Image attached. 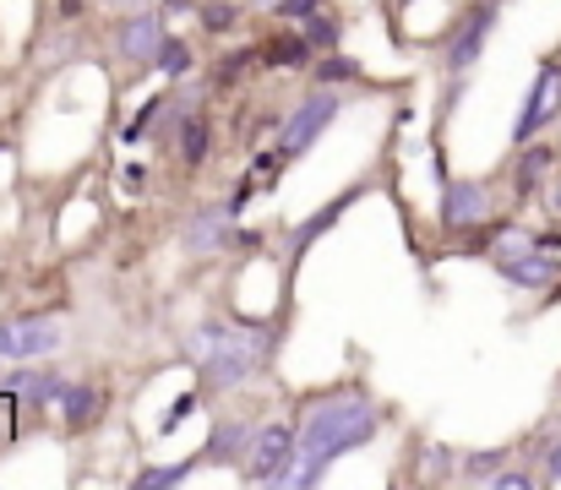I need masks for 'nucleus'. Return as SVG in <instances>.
Here are the masks:
<instances>
[{"label":"nucleus","mask_w":561,"mask_h":490,"mask_svg":"<svg viewBox=\"0 0 561 490\" xmlns=\"http://www.w3.org/2000/svg\"><path fill=\"white\" fill-rule=\"evenodd\" d=\"M381 431H387V409L371 398L366 381H344V387L317 392V398L300 409V464H295V475L284 480V490L322 486L328 469H333L344 453L371 447Z\"/></svg>","instance_id":"obj_1"},{"label":"nucleus","mask_w":561,"mask_h":490,"mask_svg":"<svg viewBox=\"0 0 561 490\" xmlns=\"http://www.w3.org/2000/svg\"><path fill=\"white\" fill-rule=\"evenodd\" d=\"M186 360L202 371L207 392H240L251 387L267 360L278 354V327H229V322H202L181 338Z\"/></svg>","instance_id":"obj_2"},{"label":"nucleus","mask_w":561,"mask_h":490,"mask_svg":"<svg viewBox=\"0 0 561 490\" xmlns=\"http://www.w3.org/2000/svg\"><path fill=\"white\" fill-rule=\"evenodd\" d=\"M344 115V88H328V82H317L311 93H300V104L278 121V132H273V148L284 153V163L306 159L328 132H333V121Z\"/></svg>","instance_id":"obj_3"},{"label":"nucleus","mask_w":561,"mask_h":490,"mask_svg":"<svg viewBox=\"0 0 561 490\" xmlns=\"http://www.w3.org/2000/svg\"><path fill=\"white\" fill-rule=\"evenodd\" d=\"M496 16H502L496 0H474V5L436 38V66H442V77H469V71L480 66V55H485V44H491V33H496Z\"/></svg>","instance_id":"obj_4"},{"label":"nucleus","mask_w":561,"mask_h":490,"mask_svg":"<svg viewBox=\"0 0 561 490\" xmlns=\"http://www.w3.org/2000/svg\"><path fill=\"white\" fill-rule=\"evenodd\" d=\"M295 464H300V420L295 425L289 420H273V425L256 431V447L240 464V480L245 486H262V490H284V480L295 475Z\"/></svg>","instance_id":"obj_5"},{"label":"nucleus","mask_w":561,"mask_h":490,"mask_svg":"<svg viewBox=\"0 0 561 490\" xmlns=\"http://www.w3.org/2000/svg\"><path fill=\"white\" fill-rule=\"evenodd\" d=\"M496 213H502V196H496L491 180H453V174L442 180L436 224H442L447 235H474V229L496 224Z\"/></svg>","instance_id":"obj_6"},{"label":"nucleus","mask_w":561,"mask_h":490,"mask_svg":"<svg viewBox=\"0 0 561 490\" xmlns=\"http://www.w3.org/2000/svg\"><path fill=\"white\" fill-rule=\"evenodd\" d=\"M60 343H66L60 317L27 311V317L0 322V360H11V365H22V360H49V354H60Z\"/></svg>","instance_id":"obj_7"},{"label":"nucleus","mask_w":561,"mask_h":490,"mask_svg":"<svg viewBox=\"0 0 561 490\" xmlns=\"http://www.w3.org/2000/svg\"><path fill=\"white\" fill-rule=\"evenodd\" d=\"M557 115H561V60H546V66L535 71L529 93H524V110H518V121H513V143H518V148L535 143L546 126H557Z\"/></svg>","instance_id":"obj_8"},{"label":"nucleus","mask_w":561,"mask_h":490,"mask_svg":"<svg viewBox=\"0 0 561 490\" xmlns=\"http://www.w3.org/2000/svg\"><path fill=\"white\" fill-rule=\"evenodd\" d=\"M164 38H170L164 11H126V16L115 22V55H121L131 71H153Z\"/></svg>","instance_id":"obj_9"},{"label":"nucleus","mask_w":561,"mask_h":490,"mask_svg":"<svg viewBox=\"0 0 561 490\" xmlns=\"http://www.w3.org/2000/svg\"><path fill=\"white\" fill-rule=\"evenodd\" d=\"M234 213H229V202L218 196V202H202L196 213H186V224H181V251L186 257H213V251H229L234 246Z\"/></svg>","instance_id":"obj_10"},{"label":"nucleus","mask_w":561,"mask_h":490,"mask_svg":"<svg viewBox=\"0 0 561 490\" xmlns=\"http://www.w3.org/2000/svg\"><path fill=\"white\" fill-rule=\"evenodd\" d=\"M71 387V376L66 371H49V365H22V371H5V381H0V398H11L16 409H27V414H44V409H55L60 403V392Z\"/></svg>","instance_id":"obj_11"},{"label":"nucleus","mask_w":561,"mask_h":490,"mask_svg":"<svg viewBox=\"0 0 561 490\" xmlns=\"http://www.w3.org/2000/svg\"><path fill=\"white\" fill-rule=\"evenodd\" d=\"M256 431L262 420H245V414H224L207 425V442H202V464H218V469H240L256 447Z\"/></svg>","instance_id":"obj_12"},{"label":"nucleus","mask_w":561,"mask_h":490,"mask_svg":"<svg viewBox=\"0 0 561 490\" xmlns=\"http://www.w3.org/2000/svg\"><path fill=\"white\" fill-rule=\"evenodd\" d=\"M496 273H502L513 289H551V284H561V257L546 251V246H529V251L496 262Z\"/></svg>","instance_id":"obj_13"},{"label":"nucleus","mask_w":561,"mask_h":490,"mask_svg":"<svg viewBox=\"0 0 561 490\" xmlns=\"http://www.w3.org/2000/svg\"><path fill=\"white\" fill-rule=\"evenodd\" d=\"M175 153L186 169H202L207 153H213V126H207V115L196 110V104H181L175 99Z\"/></svg>","instance_id":"obj_14"},{"label":"nucleus","mask_w":561,"mask_h":490,"mask_svg":"<svg viewBox=\"0 0 561 490\" xmlns=\"http://www.w3.org/2000/svg\"><path fill=\"white\" fill-rule=\"evenodd\" d=\"M55 409H60L66 431H88V425H99V414H104V387H99V381H71Z\"/></svg>","instance_id":"obj_15"},{"label":"nucleus","mask_w":561,"mask_h":490,"mask_svg":"<svg viewBox=\"0 0 561 490\" xmlns=\"http://www.w3.org/2000/svg\"><path fill=\"white\" fill-rule=\"evenodd\" d=\"M551 169H557V153H551L546 143H524L518 159H513V191H518V202H529V196L546 185Z\"/></svg>","instance_id":"obj_16"},{"label":"nucleus","mask_w":561,"mask_h":490,"mask_svg":"<svg viewBox=\"0 0 561 490\" xmlns=\"http://www.w3.org/2000/svg\"><path fill=\"white\" fill-rule=\"evenodd\" d=\"M355 196H360V191H344V196H333L322 213L300 218V224H295V235H289V257H306V251H311V246H317V240H322V235H328V229H333V224L350 213V202H355Z\"/></svg>","instance_id":"obj_17"},{"label":"nucleus","mask_w":561,"mask_h":490,"mask_svg":"<svg viewBox=\"0 0 561 490\" xmlns=\"http://www.w3.org/2000/svg\"><path fill=\"white\" fill-rule=\"evenodd\" d=\"M262 60H267L273 71H306L317 55H311V44H306L300 27H284V33H273V38L262 44Z\"/></svg>","instance_id":"obj_18"},{"label":"nucleus","mask_w":561,"mask_h":490,"mask_svg":"<svg viewBox=\"0 0 561 490\" xmlns=\"http://www.w3.org/2000/svg\"><path fill=\"white\" fill-rule=\"evenodd\" d=\"M300 33H306V44H311V55H333L339 44H344V22L322 5V11H311V16H300L295 22Z\"/></svg>","instance_id":"obj_19"},{"label":"nucleus","mask_w":561,"mask_h":490,"mask_svg":"<svg viewBox=\"0 0 561 490\" xmlns=\"http://www.w3.org/2000/svg\"><path fill=\"white\" fill-rule=\"evenodd\" d=\"M480 246H485V257H491V262H507V257H518V251L540 246V235H529V229H518V224H491V235H485Z\"/></svg>","instance_id":"obj_20"},{"label":"nucleus","mask_w":561,"mask_h":490,"mask_svg":"<svg viewBox=\"0 0 561 490\" xmlns=\"http://www.w3.org/2000/svg\"><path fill=\"white\" fill-rule=\"evenodd\" d=\"M196 464H202V453H196V458H181V464H153V469H137L131 490H170V486H186L191 475H196Z\"/></svg>","instance_id":"obj_21"},{"label":"nucleus","mask_w":561,"mask_h":490,"mask_svg":"<svg viewBox=\"0 0 561 490\" xmlns=\"http://www.w3.org/2000/svg\"><path fill=\"white\" fill-rule=\"evenodd\" d=\"M420 480L425 486H447V480H458V469H463V458L453 453V447H442V442H425V453H420Z\"/></svg>","instance_id":"obj_22"},{"label":"nucleus","mask_w":561,"mask_h":490,"mask_svg":"<svg viewBox=\"0 0 561 490\" xmlns=\"http://www.w3.org/2000/svg\"><path fill=\"white\" fill-rule=\"evenodd\" d=\"M153 71L159 77H170V82H186L191 71H196V49H191L186 38H164V49H159V60H153Z\"/></svg>","instance_id":"obj_23"},{"label":"nucleus","mask_w":561,"mask_h":490,"mask_svg":"<svg viewBox=\"0 0 561 490\" xmlns=\"http://www.w3.org/2000/svg\"><path fill=\"white\" fill-rule=\"evenodd\" d=\"M240 11H251V5H245V0H202V5H196V16H202V27H207L213 38L234 33V27H240Z\"/></svg>","instance_id":"obj_24"},{"label":"nucleus","mask_w":561,"mask_h":490,"mask_svg":"<svg viewBox=\"0 0 561 490\" xmlns=\"http://www.w3.org/2000/svg\"><path fill=\"white\" fill-rule=\"evenodd\" d=\"M502 464H507V447H496V453H469L463 469H458V480H463V486H491V480L502 475Z\"/></svg>","instance_id":"obj_25"},{"label":"nucleus","mask_w":561,"mask_h":490,"mask_svg":"<svg viewBox=\"0 0 561 490\" xmlns=\"http://www.w3.org/2000/svg\"><path fill=\"white\" fill-rule=\"evenodd\" d=\"M317 82H328V88H350V82H360V66L350 60V55H317Z\"/></svg>","instance_id":"obj_26"},{"label":"nucleus","mask_w":561,"mask_h":490,"mask_svg":"<svg viewBox=\"0 0 561 490\" xmlns=\"http://www.w3.org/2000/svg\"><path fill=\"white\" fill-rule=\"evenodd\" d=\"M170 104H175V99H148V104H142V110H137V115L126 121V132H121V143H126V148H137V143H142V137H148V132L159 126V115H164Z\"/></svg>","instance_id":"obj_27"},{"label":"nucleus","mask_w":561,"mask_h":490,"mask_svg":"<svg viewBox=\"0 0 561 490\" xmlns=\"http://www.w3.org/2000/svg\"><path fill=\"white\" fill-rule=\"evenodd\" d=\"M196 403H202V392H196V387H186V392H181V398L164 409V420H159V436H175L191 414H196Z\"/></svg>","instance_id":"obj_28"},{"label":"nucleus","mask_w":561,"mask_h":490,"mask_svg":"<svg viewBox=\"0 0 561 490\" xmlns=\"http://www.w3.org/2000/svg\"><path fill=\"white\" fill-rule=\"evenodd\" d=\"M256 60V49H234V55H224L218 66H213V88H229V82H240V71Z\"/></svg>","instance_id":"obj_29"},{"label":"nucleus","mask_w":561,"mask_h":490,"mask_svg":"<svg viewBox=\"0 0 561 490\" xmlns=\"http://www.w3.org/2000/svg\"><path fill=\"white\" fill-rule=\"evenodd\" d=\"M322 5H328V0H278L273 11H278L284 22H300V16H311V11H322Z\"/></svg>","instance_id":"obj_30"},{"label":"nucleus","mask_w":561,"mask_h":490,"mask_svg":"<svg viewBox=\"0 0 561 490\" xmlns=\"http://www.w3.org/2000/svg\"><path fill=\"white\" fill-rule=\"evenodd\" d=\"M535 486V475L529 469H502L496 480H491V490H529Z\"/></svg>","instance_id":"obj_31"},{"label":"nucleus","mask_w":561,"mask_h":490,"mask_svg":"<svg viewBox=\"0 0 561 490\" xmlns=\"http://www.w3.org/2000/svg\"><path fill=\"white\" fill-rule=\"evenodd\" d=\"M121 180H126V191H148V169H142V163H126Z\"/></svg>","instance_id":"obj_32"},{"label":"nucleus","mask_w":561,"mask_h":490,"mask_svg":"<svg viewBox=\"0 0 561 490\" xmlns=\"http://www.w3.org/2000/svg\"><path fill=\"white\" fill-rule=\"evenodd\" d=\"M546 480H551V486H561V442L546 453Z\"/></svg>","instance_id":"obj_33"},{"label":"nucleus","mask_w":561,"mask_h":490,"mask_svg":"<svg viewBox=\"0 0 561 490\" xmlns=\"http://www.w3.org/2000/svg\"><path fill=\"white\" fill-rule=\"evenodd\" d=\"M77 11H82V0H60V16H66V22H71Z\"/></svg>","instance_id":"obj_34"},{"label":"nucleus","mask_w":561,"mask_h":490,"mask_svg":"<svg viewBox=\"0 0 561 490\" xmlns=\"http://www.w3.org/2000/svg\"><path fill=\"white\" fill-rule=\"evenodd\" d=\"M245 5H251V11H273L278 0H245Z\"/></svg>","instance_id":"obj_35"},{"label":"nucleus","mask_w":561,"mask_h":490,"mask_svg":"<svg viewBox=\"0 0 561 490\" xmlns=\"http://www.w3.org/2000/svg\"><path fill=\"white\" fill-rule=\"evenodd\" d=\"M551 207H557V213H561V180H557V191H551Z\"/></svg>","instance_id":"obj_36"},{"label":"nucleus","mask_w":561,"mask_h":490,"mask_svg":"<svg viewBox=\"0 0 561 490\" xmlns=\"http://www.w3.org/2000/svg\"><path fill=\"white\" fill-rule=\"evenodd\" d=\"M5 148H11V143H5V137H0V153H5Z\"/></svg>","instance_id":"obj_37"},{"label":"nucleus","mask_w":561,"mask_h":490,"mask_svg":"<svg viewBox=\"0 0 561 490\" xmlns=\"http://www.w3.org/2000/svg\"><path fill=\"white\" fill-rule=\"evenodd\" d=\"M0 365H5V360H0ZM0 381H5V371H0Z\"/></svg>","instance_id":"obj_38"},{"label":"nucleus","mask_w":561,"mask_h":490,"mask_svg":"<svg viewBox=\"0 0 561 490\" xmlns=\"http://www.w3.org/2000/svg\"><path fill=\"white\" fill-rule=\"evenodd\" d=\"M371 5H387V0H371Z\"/></svg>","instance_id":"obj_39"}]
</instances>
